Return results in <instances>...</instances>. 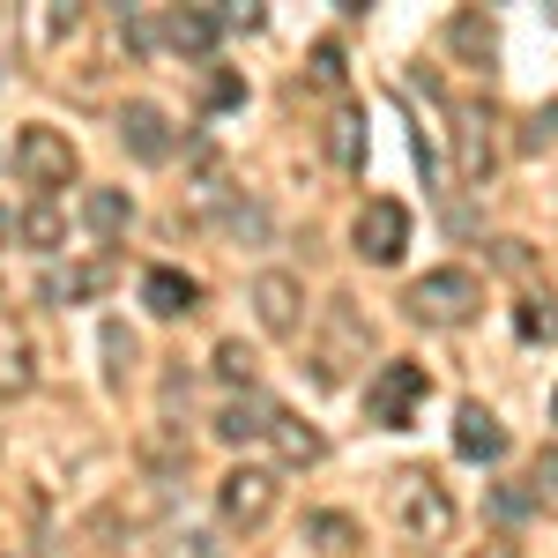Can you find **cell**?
Instances as JSON below:
<instances>
[{"instance_id":"cell-1","label":"cell","mask_w":558,"mask_h":558,"mask_svg":"<svg viewBox=\"0 0 558 558\" xmlns=\"http://www.w3.org/2000/svg\"><path fill=\"white\" fill-rule=\"evenodd\" d=\"M410 320H425V328H470L476 313H484V283H476V268H425L410 291Z\"/></svg>"},{"instance_id":"cell-2","label":"cell","mask_w":558,"mask_h":558,"mask_svg":"<svg viewBox=\"0 0 558 558\" xmlns=\"http://www.w3.org/2000/svg\"><path fill=\"white\" fill-rule=\"evenodd\" d=\"M425 365H410V357H395V365H380L373 373V387H365V417L387 432H402L410 417H417V402H425Z\"/></svg>"},{"instance_id":"cell-3","label":"cell","mask_w":558,"mask_h":558,"mask_svg":"<svg viewBox=\"0 0 558 558\" xmlns=\"http://www.w3.org/2000/svg\"><path fill=\"white\" fill-rule=\"evenodd\" d=\"M15 172L52 194V186H68V179L83 172V157H75V142H68L60 128H23L15 134Z\"/></svg>"},{"instance_id":"cell-4","label":"cell","mask_w":558,"mask_h":558,"mask_svg":"<svg viewBox=\"0 0 558 558\" xmlns=\"http://www.w3.org/2000/svg\"><path fill=\"white\" fill-rule=\"evenodd\" d=\"M276 499H283L276 470H254V462L223 470V484H216V507H223V521H231V529H260V521L276 514Z\"/></svg>"},{"instance_id":"cell-5","label":"cell","mask_w":558,"mask_h":558,"mask_svg":"<svg viewBox=\"0 0 558 558\" xmlns=\"http://www.w3.org/2000/svg\"><path fill=\"white\" fill-rule=\"evenodd\" d=\"M350 239H357V254H365V260L395 268L402 246H410V209H402V202H387V194H373V202L357 209V223H350Z\"/></svg>"},{"instance_id":"cell-6","label":"cell","mask_w":558,"mask_h":558,"mask_svg":"<svg viewBox=\"0 0 558 558\" xmlns=\"http://www.w3.org/2000/svg\"><path fill=\"white\" fill-rule=\"evenodd\" d=\"M299 313H305L299 276H283V268L254 276V320L268 328V336H299Z\"/></svg>"},{"instance_id":"cell-7","label":"cell","mask_w":558,"mask_h":558,"mask_svg":"<svg viewBox=\"0 0 558 558\" xmlns=\"http://www.w3.org/2000/svg\"><path fill=\"white\" fill-rule=\"evenodd\" d=\"M120 142H128V157H142V165H165V157H172V120H165V105L134 97L128 112H120Z\"/></svg>"},{"instance_id":"cell-8","label":"cell","mask_w":558,"mask_h":558,"mask_svg":"<svg viewBox=\"0 0 558 558\" xmlns=\"http://www.w3.org/2000/svg\"><path fill=\"white\" fill-rule=\"evenodd\" d=\"M402 521H410V536L439 544V536L454 529V507H447V492H439L432 476H402Z\"/></svg>"},{"instance_id":"cell-9","label":"cell","mask_w":558,"mask_h":558,"mask_svg":"<svg viewBox=\"0 0 558 558\" xmlns=\"http://www.w3.org/2000/svg\"><path fill=\"white\" fill-rule=\"evenodd\" d=\"M454 454H462V462H499V454H507V425H499L484 402H462V410H454Z\"/></svg>"},{"instance_id":"cell-10","label":"cell","mask_w":558,"mask_h":558,"mask_svg":"<svg viewBox=\"0 0 558 558\" xmlns=\"http://www.w3.org/2000/svg\"><path fill=\"white\" fill-rule=\"evenodd\" d=\"M268 447H276V462H283V470H313V462L328 454V439L305 425L299 410H276V425H268Z\"/></svg>"},{"instance_id":"cell-11","label":"cell","mask_w":558,"mask_h":558,"mask_svg":"<svg viewBox=\"0 0 558 558\" xmlns=\"http://www.w3.org/2000/svg\"><path fill=\"white\" fill-rule=\"evenodd\" d=\"M105 291V260H68V268H45L38 276V299L45 305H83Z\"/></svg>"},{"instance_id":"cell-12","label":"cell","mask_w":558,"mask_h":558,"mask_svg":"<svg viewBox=\"0 0 558 558\" xmlns=\"http://www.w3.org/2000/svg\"><path fill=\"white\" fill-rule=\"evenodd\" d=\"M142 305H149L157 320H179V313H194V305H202V283H194V276H179V268H149V276H142Z\"/></svg>"},{"instance_id":"cell-13","label":"cell","mask_w":558,"mask_h":558,"mask_svg":"<svg viewBox=\"0 0 558 558\" xmlns=\"http://www.w3.org/2000/svg\"><path fill=\"white\" fill-rule=\"evenodd\" d=\"M268 425H276V402H268V395H239V402L216 410V439H231V447L268 439Z\"/></svg>"},{"instance_id":"cell-14","label":"cell","mask_w":558,"mask_h":558,"mask_svg":"<svg viewBox=\"0 0 558 558\" xmlns=\"http://www.w3.org/2000/svg\"><path fill=\"white\" fill-rule=\"evenodd\" d=\"M216 38H223V23H216V15H202V8H172V15H165V45H172V52L209 60Z\"/></svg>"},{"instance_id":"cell-15","label":"cell","mask_w":558,"mask_h":558,"mask_svg":"<svg viewBox=\"0 0 558 558\" xmlns=\"http://www.w3.org/2000/svg\"><path fill=\"white\" fill-rule=\"evenodd\" d=\"M447 45H454L470 68H492V52H499V31H492L476 8H454V15H447Z\"/></svg>"},{"instance_id":"cell-16","label":"cell","mask_w":558,"mask_h":558,"mask_svg":"<svg viewBox=\"0 0 558 558\" xmlns=\"http://www.w3.org/2000/svg\"><path fill=\"white\" fill-rule=\"evenodd\" d=\"M83 223L97 231V239H120V231L134 223V202L120 194V186H89L83 194Z\"/></svg>"},{"instance_id":"cell-17","label":"cell","mask_w":558,"mask_h":558,"mask_svg":"<svg viewBox=\"0 0 558 558\" xmlns=\"http://www.w3.org/2000/svg\"><path fill=\"white\" fill-rule=\"evenodd\" d=\"M31 387V336L0 313V395H23Z\"/></svg>"},{"instance_id":"cell-18","label":"cell","mask_w":558,"mask_h":558,"mask_svg":"<svg viewBox=\"0 0 558 558\" xmlns=\"http://www.w3.org/2000/svg\"><path fill=\"white\" fill-rule=\"evenodd\" d=\"M328 149L343 172H365V112H336L328 120Z\"/></svg>"},{"instance_id":"cell-19","label":"cell","mask_w":558,"mask_h":558,"mask_svg":"<svg viewBox=\"0 0 558 558\" xmlns=\"http://www.w3.org/2000/svg\"><path fill=\"white\" fill-rule=\"evenodd\" d=\"M462 179H484L492 172V142H484V112H476V105H462Z\"/></svg>"},{"instance_id":"cell-20","label":"cell","mask_w":558,"mask_h":558,"mask_svg":"<svg viewBox=\"0 0 558 558\" xmlns=\"http://www.w3.org/2000/svg\"><path fill=\"white\" fill-rule=\"evenodd\" d=\"M60 231H68V223H60V209H52V202H38V209L15 216V239H31L38 254H52V246H60Z\"/></svg>"},{"instance_id":"cell-21","label":"cell","mask_w":558,"mask_h":558,"mask_svg":"<svg viewBox=\"0 0 558 558\" xmlns=\"http://www.w3.org/2000/svg\"><path fill=\"white\" fill-rule=\"evenodd\" d=\"M305 536H313V544H320V551L336 558V551H350V544H357V529H350L343 514H313L305 521Z\"/></svg>"},{"instance_id":"cell-22","label":"cell","mask_w":558,"mask_h":558,"mask_svg":"<svg viewBox=\"0 0 558 558\" xmlns=\"http://www.w3.org/2000/svg\"><path fill=\"white\" fill-rule=\"evenodd\" d=\"M216 373H223L231 387H246V395H254V350H246V343H223V350H216Z\"/></svg>"},{"instance_id":"cell-23","label":"cell","mask_w":558,"mask_h":558,"mask_svg":"<svg viewBox=\"0 0 558 558\" xmlns=\"http://www.w3.org/2000/svg\"><path fill=\"white\" fill-rule=\"evenodd\" d=\"M313 83L343 89V45H313Z\"/></svg>"},{"instance_id":"cell-24","label":"cell","mask_w":558,"mask_h":558,"mask_svg":"<svg viewBox=\"0 0 558 558\" xmlns=\"http://www.w3.org/2000/svg\"><path fill=\"white\" fill-rule=\"evenodd\" d=\"M529 484H536V499H558V439H551V447H536V470H529Z\"/></svg>"},{"instance_id":"cell-25","label":"cell","mask_w":558,"mask_h":558,"mask_svg":"<svg viewBox=\"0 0 558 558\" xmlns=\"http://www.w3.org/2000/svg\"><path fill=\"white\" fill-rule=\"evenodd\" d=\"M105 357H112V380H128V365H134V336L120 328V320L105 328Z\"/></svg>"},{"instance_id":"cell-26","label":"cell","mask_w":558,"mask_h":558,"mask_svg":"<svg viewBox=\"0 0 558 558\" xmlns=\"http://www.w3.org/2000/svg\"><path fill=\"white\" fill-rule=\"evenodd\" d=\"M521 142H529V149H551V142H558V97H551V105H536V120H529Z\"/></svg>"},{"instance_id":"cell-27","label":"cell","mask_w":558,"mask_h":558,"mask_svg":"<svg viewBox=\"0 0 558 558\" xmlns=\"http://www.w3.org/2000/svg\"><path fill=\"white\" fill-rule=\"evenodd\" d=\"M492 507H499L507 521H521L529 507H536V492H521V484H499V492H492Z\"/></svg>"},{"instance_id":"cell-28","label":"cell","mask_w":558,"mask_h":558,"mask_svg":"<svg viewBox=\"0 0 558 558\" xmlns=\"http://www.w3.org/2000/svg\"><path fill=\"white\" fill-rule=\"evenodd\" d=\"M239 97H246L239 75H209V105H239Z\"/></svg>"},{"instance_id":"cell-29","label":"cell","mask_w":558,"mask_h":558,"mask_svg":"<svg viewBox=\"0 0 558 558\" xmlns=\"http://www.w3.org/2000/svg\"><path fill=\"white\" fill-rule=\"evenodd\" d=\"M216 23H223V31H254V23H260V8H246V0H231V8H223Z\"/></svg>"},{"instance_id":"cell-30","label":"cell","mask_w":558,"mask_h":558,"mask_svg":"<svg viewBox=\"0 0 558 558\" xmlns=\"http://www.w3.org/2000/svg\"><path fill=\"white\" fill-rule=\"evenodd\" d=\"M120 38H128L134 52H149V45H157V31H149V23H142V15H128V23H120Z\"/></svg>"},{"instance_id":"cell-31","label":"cell","mask_w":558,"mask_h":558,"mask_svg":"<svg viewBox=\"0 0 558 558\" xmlns=\"http://www.w3.org/2000/svg\"><path fill=\"white\" fill-rule=\"evenodd\" d=\"M470 558H514V544H507V536H492V544H476Z\"/></svg>"},{"instance_id":"cell-32","label":"cell","mask_w":558,"mask_h":558,"mask_svg":"<svg viewBox=\"0 0 558 558\" xmlns=\"http://www.w3.org/2000/svg\"><path fill=\"white\" fill-rule=\"evenodd\" d=\"M8 231H15V216H8V209H0V246H8Z\"/></svg>"},{"instance_id":"cell-33","label":"cell","mask_w":558,"mask_h":558,"mask_svg":"<svg viewBox=\"0 0 558 558\" xmlns=\"http://www.w3.org/2000/svg\"><path fill=\"white\" fill-rule=\"evenodd\" d=\"M551 417H558V395H551Z\"/></svg>"}]
</instances>
